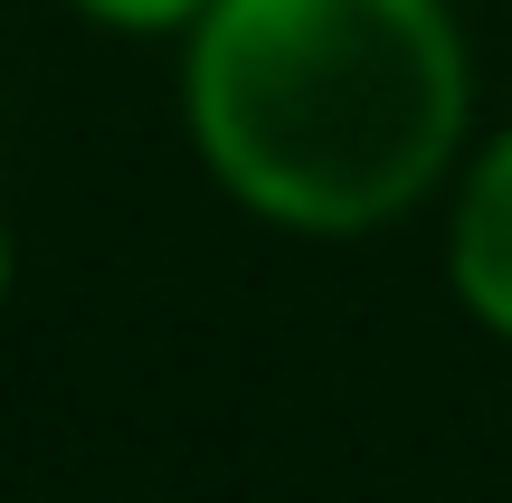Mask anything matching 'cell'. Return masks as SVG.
<instances>
[{
  "label": "cell",
  "instance_id": "cell-2",
  "mask_svg": "<svg viewBox=\"0 0 512 503\" xmlns=\"http://www.w3.org/2000/svg\"><path fill=\"white\" fill-rule=\"evenodd\" d=\"M456 285L494 333H512V143L475 171V190L456 209Z\"/></svg>",
  "mask_w": 512,
  "mask_h": 503
},
{
  "label": "cell",
  "instance_id": "cell-1",
  "mask_svg": "<svg viewBox=\"0 0 512 503\" xmlns=\"http://www.w3.org/2000/svg\"><path fill=\"white\" fill-rule=\"evenodd\" d=\"M190 124L238 200L370 228L437 181L465 57L437 0H219L190 48Z\"/></svg>",
  "mask_w": 512,
  "mask_h": 503
},
{
  "label": "cell",
  "instance_id": "cell-3",
  "mask_svg": "<svg viewBox=\"0 0 512 503\" xmlns=\"http://www.w3.org/2000/svg\"><path fill=\"white\" fill-rule=\"evenodd\" d=\"M95 19H124V29H162V19H190L200 0H86Z\"/></svg>",
  "mask_w": 512,
  "mask_h": 503
}]
</instances>
